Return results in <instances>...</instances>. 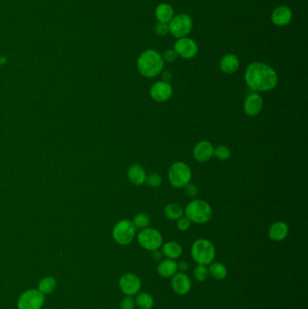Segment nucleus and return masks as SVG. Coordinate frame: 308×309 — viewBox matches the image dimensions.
Instances as JSON below:
<instances>
[{"mask_svg":"<svg viewBox=\"0 0 308 309\" xmlns=\"http://www.w3.org/2000/svg\"><path fill=\"white\" fill-rule=\"evenodd\" d=\"M120 288L126 296H136L142 288V282L138 276L133 273H126L120 279Z\"/></svg>","mask_w":308,"mask_h":309,"instance_id":"nucleus-10","label":"nucleus"},{"mask_svg":"<svg viewBox=\"0 0 308 309\" xmlns=\"http://www.w3.org/2000/svg\"><path fill=\"white\" fill-rule=\"evenodd\" d=\"M44 302V296L39 290H30L23 292L18 299V309H41Z\"/></svg>","mask_w":308,"mask_h":309,"instance_id":"nucleus-9","label":"nucleus"},{"mask_svg":"<svg viewBox=\"0 0 308 309\" xmlns=\"http://www.w3.org/2000/svg\"><path fill=\"white\" fill-rule=\"evenodd\" d=\"M214 156L220 161L228 160L230 157V149L226 146H218L214 151Z\"/></svg>","mask_w":308,"mask_h":309,"instance_id":"nucleus-29","label":"nucleus"},{"mask_svg":"<svg viewBox=\"0 0 308 309\" xmlns=\"http://www.w3.org/2000/svg\"><path fill=\"white\" fill-rule=\"evenodd\" d=\"M191 222L186 218V217H181L180 219L177 220V228L181 231H187L189 228L191 227Z\"/></svg>","mask_w":308,"mask_h":309,"instance_id":"nucleus-34","label":"nucleus"},{"mask_svg":"<svg viewBox=\"0 0 308 309\" xmlns=\"http://www.w3.org/2000/svg\"><path fill=\"white\" fill-rule=\"evenodd\" d=\"M146 172L144 169L139 164H134L128 172V177L129 181L135 185H142L146 180Z\"/></svg>","mask_w":308,"mask_h":309,"instance_id":"nucleus-22","label":"nucleus"},{"mask_svg":"<svg viewBox=\"0 0 308 309\" xmlns=\"http://www.w3.org/2000/svg\"><path fill=\"white\" fill-rule=\"evenodd\" d=\"M162 254L165 258L176 260V258H180L183 253V249L179 243L176 242H168L162 245Z\"/></svg>","mask_w":308,"mask_h":309,"instance_id":"nucleus-21","label":"nucleus"},{"mask_svg":"<svg viewBox=\"0 0 308 309\" xmlns=\"http://www.w3.org/2000/svg\"><path fill=\"white\" fill-rule=\"evenodd\" d=\"M291 9L286 6H279L274 9L271 14V21L277 27H285L292 20Z\"/></svg>","mask_w":308,"mask_h":309,"instance_id":"nucleus-16","label":"nucleus"},{"mask_svg":"<svg viewBox=\"0 0 308 309\" xmlns=\"http://www.w3.org/2000/svg\"><path fill=\"white\" fill-rule=\"evenodd\" d=\"M168 27L169 33H171L174 37L177 39L183 38L191 33L193 29V19L187 14L181 13L173 17L170 23H168Z\"/></svg>","mask_w":308,"mask_h":309,"instance_id":"nucleus-7","label":"nucleus"},{"mask_svg":"<svg viewBox=\"0 0 308 309\" xmlns=\"http://www.w3.org/2000/svg\"><path fill=\"white\" fill-rule=\"evenodd\" d=\"M152 258L155 262H161L162 260V257H163V254H162V252H160L157 251H152Z\"/></svg>","mask_w":308,"mask_h":309,"instance_id":"nucleus-37","label":"nucleus"},{"mask_svg":"<svg viewBox=\"0 0 308 309\" xmlns=\"http://www.w3.org/2000/svg\"><path fill=\"white\" fill-rule=\"evenodd\" d=\"M132 223L135 225L136 229L137 228V229L143 230V229L149 227L150 219H149V216L145 213H138L134 217Z\"/></svg>","mask_w":308,"mask_h":309,"instance_id":"nucleus-28","label":"nucleus"},{"mask_svg":"<svg viewBox=\"0 0 308 309\" xmlns=\"http://www.w3.org/2000/svg\"><path fill=\"white\" fill-rule=\"evenodd\" d=\"M164 213L168 219L176 221L183 217V210L180 204L172 203L164 207Z\"/></svg>","mask_w":308,"mask_h":309,"instance_id":"nucleus-25","label":"nucleus"},{"mask_svg":"<svg viewBox=\"0 0 308 309\" xmlns=\"http://www.w3.org/2000/svg\"><path fill=\"white\" fill-rule=\"evenodd\" d=\"M209 276H211L216 281H222L227 278L228 270L224 264L221 263H211L208 267Z\"/></svg>","mask_w":308,"mask_h":309,"instance_id":"nucleus-23","label":"nucleus"},{"mask_svg":"<svg viewBox=\"0 0 308 309\" xmlns=\"http://www.w3.org/2000/svg\"><path fill=\"white\" fill-rule=\"evenodd\" d=\"M137 70L147 78L159 75L164 69V60L158 52L149 49L143 52L137 62Z\"/></svg>","mask_w":308,"mask_h":309,"instance_id":"nucleus-2","label":"nucleus"},{"mask_svg":"<svg viewBox=\"0 0 308 309\" xmlns=\"http://www.w3.org/2000/svg\"><path fill=\"white\" fill-rule=\"evenodd\" d=\"M214 151H215V148L209 141H200L199 143H197L194 148L193 155L195 160L201 163H205L214 157Z\"/></svg>","mask_w":308,"mask_h":309,"instance_id":"nucleus-15","label":"nucleus"},{"mask_svg":"<svg viewBox=\"0 0 308 309\" xmlns=\"http://www.w3.org/2000/svg\"><path fill=\"white\" fill-rule=\"evenodd\" d=\"M177 56L178 55H177V54H176V51L174 49H169V50H167V51L164 52V55L162 57H163V60L165 61V62L173 63V62L176 61Z\"/></svg>","mask_w":308,"mask_h":309,"instance_id":"nucleus-35","label":"nucleus"},{"mask_svg":"<svg viewBox=\"0 0 308 309\" xmlns=\"http://www.w3.org/2000/svg\"><path fill=\"white\" fill-rule=\"evenodd\" d=\"M191 256L197 264L210 265L216 256L215 245L209 240H197L192 245Z\"/></svg>","mask_w":308,"mask_h":309,"instance_id":"nucleus-3","label":"nucleus"},{"mask_svg":"<svg viewBox=\"0 0 308 309\" xmlns=\"http://www.w3.org/2000/svg\"><path fill=\"white\" fill-rule=\"evenodd\" d=\"M177 267H178V270H181V272H184L189 269L188 263L186 262H183V260L177 263Z\"/></svg>","mask_w":308,"mask_h":309,"instance_id":"nucleus-36","label":"nucleus"},{"mask_svg":"<svg viewBox=\"0 0 308 309\" xmlns=\"http://www.w3.org/2000/svg\"><path fill=\"white\" fill-rule=\"evenodd\" d=\"M289 228L284 222H277L273 223L269 229V239L274 242H282L288 237Z\"/></svg>","mask_w":308,"mask_h":309,"instance_id":"nucleus-17","label":"nucleus"},{"mask_svg":"<svg viewBox=\"0 0 308 309\" xmlns=\"http://www.w3.org/2000/svg\"><path fill=\"white\" fill-rule=\"evenodd\" d=\"M194 278L198 282H204L209 278V270L206 265L197 264L194 270Z\"/></svg>","mask_w":308,"mask_h":309,"instance_id":"nucleus-27","label":"nucleus"},{"mask_svg":"<svg viewBox=\"0 0 308 309\" xmlns=\"http://www.w3.org/2000/svg\"><path fill=\"white\" fill-rule=\"evenodd\" d=\"M162 79L164 82H169L172 80V73L169 70H165L162 74Z\"/></svg>","mask_w":308,"mask_h":309,"instance_id":"nucleus-38","label":"nucleus"},{"mask_svg":"<svg viewBox=\"0 0 308 309\" xmlns=\"http://www.w3.org/2000/svg\"><path fill=\"white\" fill-rule=\"evenodd\" d=\"M173 95V87L169 82L159 81L153 84L150 89V96L154 101L164 102L168 101Z\"/></svg>","mask_w":308,"mask_h":309,"instance_id":"nucleus-13","label":"nucleus"},{"mask_svg":"<svg viewBox=\"0 0 308 309\" xmlns=\"http://www.w3.org/2000/svg\"><path fill=\"white\" fill-rule=\"evenodd\" d=\"M113 239L120 245H128L136 236V227L131 221L122 220L114 226Z\"/></svg>","mask_w":308,"mask_h":309,"instance_id":"nucleus-8","label":"nucleus"},{"mask_svg":"<svg viewBox=\"0 0 308 309\" xmlns=\"http://www.w3.org/2000/svg\"><path fill=\"white\" fill-rule=\"evenodd\" d=\"M174 50L180 57L183 59H192L195 57L198 53V45L195 43V40L189 37H183L177 39Z\"/></svg>","mask_w":308,"mask_h":309,"instance_id":"nucleus-11","label":"nucleus"},{"mask_svg":"<svg viewBox=\"0 0 308 309\" xmlns=\"http://www.w3.org/2000/svg\"><path fill=\"white\" fill-rule=\"evenodd\" d=\"M191 178V169L183 162L174 163L168 171V180L174 187H184L190 183Z\"/></svg>","mask_w":308,"mask_h":309,"instance_id":"nucleus-5","label":"nucleus"},{"mask_svg":"<svg viewBox=\"0 0 308 309\" xmlns=\"http://www.w3.org/2000/svg\"><path fill=\"white\" fill-rule=\"evenodd\" d=\"M220 67L224 74L232 75L238 70L240 67V60L237 57V55L233 54H227L221 59Z\"/></svg>","mask_w":308,"mask_h":309,"instance_id":"nucleus-18","label":"nucleus"},{"mask_svg":"<svg viewBox=\"0 0 308 309\" xmlns=\"http://www.w3.org/2000/svg\"><path fill=\"white\" fill-rule=\"evenodd\" d=\"M244 111L250 117H255L260 113L263 108V99L257 92L248 95L244 102Z\"/></svg>","mask_w":308,"mask_h":309,"instance_id":"nucleus-14","label":"nucleus"},{"mask_svg":"<svg viewBox=\"0 0 308 309\" xmlns=\"http://www.w3.org/2000/svg\"><path fill=\"white\" fill-rule=\"evenodd\" d=\"M135 303L136 306L139 309H152L155 300L151 294L148 292H139L136 295Z\"/></svg>","mask_w":308,"mask_h":309,"instance_id":"nucleus-24","label":"nucleus"},{"mask_svg":"<svg viewBox=\"0 0 308 309\" xmlns=\"http://www.w3.org/2000/svg\"><path fill=\"white\" fill-rule=\"evenodd\" d=\"M171 278L172 290L175 293L179 296H185L191 291V278L184 272H176Z\"/></svg>","mask_w":308,"mask_h":309,"instance_id":"nucleus-12","label":"nucleus"},{"mask_svg":"<svg viewBox=\"0 0 308 309\" xmlns=\"http://www.w3.org/2000/svg\"><path fill=\"white\" fill-rule=\"evenodd\" d=\"M155 33L156 35H159V36H165L169 34V27H168V23H156V27H155Z\"/></svg>","mask_w":308,"mask_h":309,"instance_id":"nucleus-32","label":"nucleus"},{"mask_svg":"<svg viewBox=\"0 0 308 309\" xmlns=\"http://www.w3.org/2000/svg\"><path fill=\"white\" fill-rule=\"evenodd\" d=\"M175 16V11L171 5L161 3L156 9V17L159 23H169Z\"/></svg>","mask_w":308,"mask_h":309,"instance_id":"nucleus-20","label":"nucleus"},{"mask_svg":"<svg viewBox=\"0 0 308 309\" xmlns=\"http://www.w3.org/2000/svg\"><path fill=\"white\" fill-rule=\"evenodd\" d=\"M183 188H184L185 196H188L189 198H195V196L198 195V189L195 184L189 183Z\"/></svg>","mask_w":308,"mask_h":309,"instance_id":"nucleus-33","label":"nucleus"},{"mask_svg":"<svg viewBox=\"0 0 308 309\" xmlns=\"http://www.w3.org/2000/svg\"><path fill=\"white\" fill-rule=\"evenodd\" d=\"M245 82L254 92H264L273 90L278 82L277 72L267 63L253 62L245 72Z\"/></svg>","mask_w":308,"mask_h":309,"instance_id":"nucleus-1","label":"nucleus"},{"mask_svg":"<svg viewBox=\"0 0 308 309\" xmlns=\"http://www.w3.org/2000/svg\"><path fill=\"white\" fill-rule=\"evenodd\" d=\"M145 182L150 187H158L162 184V177L157 173H151L146 176Z\"/></svg>","mask_w":308,"mask_h":309,"instance_id":"nucleus-30","label":"nucleus"},{"mask_svg":"<svg viewBox=\"0 0 308 309\" xmlns=\"http://www.w3.org/2000/svg\"><path fill=\"white\" fill-rule=\"evenodd\" d=\"M55 288H56V280L55 278L46 277L40 281L38 290L44 295V294L51 293L52 291L55 290Z\"/></svg>","mask_w":308,"mask_h":309,"instance_id":"nucleus-26","label":"nucleus"},{"mask_svg":"<svg viewBox=\"0 0 308 309\" xmlns=\"http://www.w3.org/2000/svg\"><path fill=\"white\" fill-rule=\"evenodd\" d=\"M120 307L121 309H135L136 307L135 298H133L131 296H125L120 303Z\"/></svg>","mask_w":308,"mask_h":309,"instance_id":"nucleus-31","label":"nucleus"},{"mask_svg":"<svg viewBox=\"0 0 308 309\" xmlns=\"http://www.w3.org/2000/svg\"><path fill=\"white\" fill-rule=\"evenodd\" d=\"M176 272H178V267L176 260L165 258L159 262L157 266V273L160 277L164 278H172Z\"/></svg>","mask_w":308,"mask_h":309,"instance_id":"nucleus-19","label":"nucleus"},{"mask_svg":"<svg viewBox=\"0 0 308 309\" xmlns=\"http://www.w3.org/2000/svg\"><path fill=\"white\" fill-rule=\"evenodd\" d=\"M183 212L191 223L202 224L210 221L212 211L211 205L207 202L197 199L190 202Z\"/></svg>","mask_w":308,"mask_h":309,"instance_id":"nucleus-4","label":"nucleus"},{"mask_svg":"<svg viewBox=\"0 0 308 309\" xmlns=\"http://www.w3.org/2000/svg\"><path fill=\"white\" fill-rule=\"evenodd\" d=\"M137 243L146 251H157L163 245V237L159 231L148 227L139 231L137 234Z\"/></svg>","mask_w":308,"mask_h":309,"instance_id":"nucleus-6","label":"nucleus"}]
</instances>
